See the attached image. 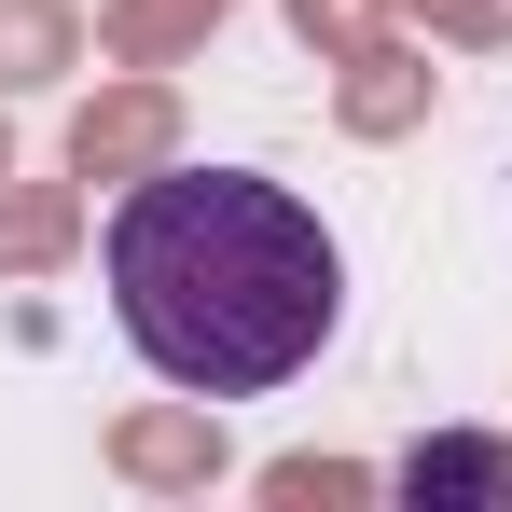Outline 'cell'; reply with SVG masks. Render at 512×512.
I'll list each match as a JSON object with an SVG mask.
<instances>
[{
	"instance_id": "obj_2",
	"label": "cell",
	"mask_w": 512,
	"mask_h": 512,
	"mask_svg": "<svg viewBox=\"0 0 512 512\" xmlns=\"http://www.w3.org/2000/svg\"><path fill=\"white\" fill-rule=\"evenodd\" d=\"M402 499H512V443H416L402 457Z\"/></svg>"
},
{
	"instance_id": "obj_1",
	"label": "cell",
	"mask_w": 512,
	"mask_h": 512,
	"mask_svg": "<svg viewBox=\"0 0 512 512\" xmlns=\"http://www.w3.org/2000/svg\"><path fill=\"white\" fill-rule=\"evenodd\" d=\"M97 277L125 346L180 402H263L291 388L346 319V250L333 222L263 167H153L111 194Z\"/></svg>"
}]
</instances>
